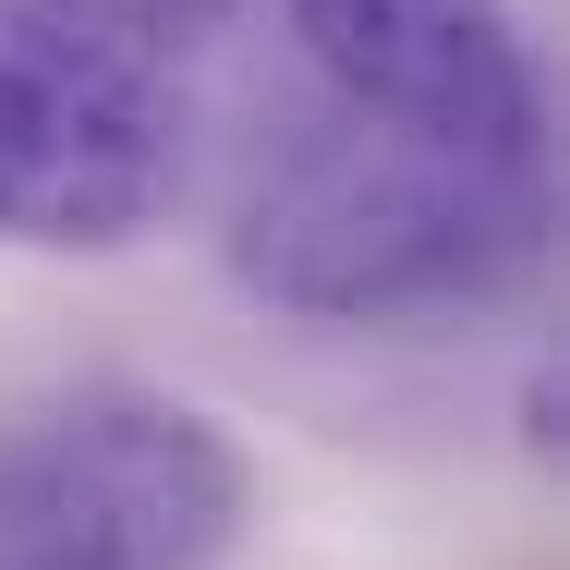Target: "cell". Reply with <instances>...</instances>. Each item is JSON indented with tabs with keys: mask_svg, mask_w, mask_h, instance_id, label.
<instances>
[{
	"mask_svg": "<svg viewBox=\"0 0 570 570\" xmlns=\"http://www.w3.org/2000/svg\"><path fill=\"white\" fill-rule=\"evenodd\" d=\"M534 219H547V146H473L341 98L243 183L230 267L279 316L376 328L510 279L534 255Z\"/></svg>",
	"mask_w": 570,
	"mask_h": 570,
	"instance_id": "6da1fadb",
	"label": "cell"
},
{
	"mask_svg": "<svg viewBox=\"0 0 570 570\" xmlns=\"http://www.w3.org/2000/svg\"><path fill=\"white\" fill-rule=\"evenodd\" d=\"M255 461L170 389H86L0 438V570H219Z\"/></svg>",
	"mask_w": 570,
	"mask_h": 570,
	"instance_id": "7a4b0ae2",
	"label": "cell"
},
{
	"mask_svg": "<svg viewBox=\"0 0 570 570\" xmlns=\"http://www.w3.org/2000/svg\"><path fill=\"white\" fill-rule=\"evenodd\" d=\"M183 195V98L158 61L61 24L49 0H0V243L110 255Z\"/></svg>",
	"mask_w": 570,
	"mask_h": 570,
	"instance_id": "3957f363",
	"label": "cell"
},
{
	"mask_svg": "<svg viewBox=\"0 0 570 570\" xmlns=\"http://www.w3.org/2000/svg\"><path fill=\"white\" fill-rule=\"evenodd\" d=\"M328 98L425 134H473V146H547V98L534 61L510 37L498 0H292Z\"/></svg>",
	"mask_w": 570,
	"mask_h": 570,
	"instance_id": "277c9868",
	"label": "cell"
},
{
	"mask_svg": "<svg viewBox=\"0 0 570 570\" xmlns=\"http://www.w3.org/2000/svg\"><path fill=\"white\" fill-rule=\"evenodd\" d=\"M49 12L86 24V37H110V49H134V61H158V73L230 24V0H49Z\"/></svg>",
	"mask_w": 570,
	"mask_h": 570,
	"instance_id": "5b68a950",
	"label": "cell"
}]
</instances>
